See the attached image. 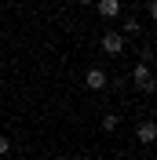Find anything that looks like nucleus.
<instances>
[{
  "label": "nucleus",
  "mask_w": 157,
  "mask_h": 160,
  "mask_svg": "<svg viewBox=\"0 0 157 160\" xmlns=\"http://www.w3.org/2000/svg\"><path fill=\"white\" fill-rule=\"evenodd\" d=\"M132 84H135L143 95H150V91L157 88V80H154V73H150V66H146V62H139L135 69H132Z\"/></svg>",
  "instance_id": "f257e3e1"
},
{
  "label": "nucleus",
  "mask_w": 157,
  "mask_h": 160,
  "mask_svg": "<svg viewBox=\"0 0 157 160\" xmlns=\"http://www.w3.org/2000/svg\"><path fill=\"white\" fill-rule=\"evenodd\" d=\"M102 51H106V55H121V51H124V37H121V33H106V37H102Z\"/></svg>",
  "instance_id": "f03ea898"
},
{
  "label": "nucleus",
  "mask_w": 157,
  "mask_h": 160,
  "mask_svg": "<svg viewBox=\"0 0 157 160\" xmlns=\"http://www.w3.org/2000/svg\"><path fill=\"white\" fill-rule=\"evenodd\" d=\"M95 11L102 15V18H117V15H121V0H99Z\"/></svg>",
  "instance_id": "7ed1b4c3"
},
{
  "label": "nucleus",
  "mask_w": 157,
  "mask_h": 160,
  "mask_svg": "<svg viewBox=\"0 0 157 160\" xmlns=\"http://www.w3.org/2000/svg\"><path fill=\"white\" fill-rule=\"evenodd\" d=\"M84 84H88L91 91H102V88H106V69H88Z\"/></svg>",
  "instance_id": "20e7f679"
},
{
  "label": "nucleus",
  "mask_w": 157,
  "mask_h": 160,
  "mask_svg": "<svg viewBox=\"0 0 157 160\" xmlns=\"http://www.w3.org/2000/svg\"><path fill=\"white\" fill-rule=\"evenodd\" d=\"M135 135H139V142H143V146H150V142L157 138V128H154V124H150V120H143V124H139V131H135Z\"/></svg>",
  "instance_id": "39448f33"
},
{
  "label": "nucleus",
  "mask_w": 157,
  "mask_h": 160,
  "mask_svg": "<svg viewBox=\"0 0 157 160\" xmlns=\"http://www.w3.org/2000/svg\"><path fill=\"white\" fill-rule=\"evenodd\" d=\"M117 128H121L117 113H106V117H102V131H106V135H110V131H117Z\"/></svg>",
  "instance_id": "423d86ee"
},
{
  "label": "nucleus",
  "mask_w": 157,
  "mask_h": 160,
  "mask_svg": "<svg viewBox=\"0 0 157 160\" xmlns=\"http://www.w3.org/2000/svg\"><path fill=\"white\" fill-rule=\"evenodd\" d=\"M128 33H139V18H135V15H128L124 26H121V37H128Z\"/></svg>",
  "instance_id": "0eeeda50"
},
{
  "label": "nucleus",
  "mask_w": 157,
  "mask_h": 160,
  "mask_svg": "<svg viewBox=\"0 0 157 160\" xmlns=\"http://www.w3.org/2000/svg\"><path fill=\"white\" fill-rule=\"evenodd\" d=\"M8 149H11V142L4 138V135H0V157H8Z\"/></svg>",
  "instance_id": "6e6552de"
},
{
  "label": "nucleus",
  "mask_w": 157,
  "mask_h": 160,
  "mask_svg": "<svg viewBox=\"0 0 157 160\" xmlns=\"http://www.w3.org/2000/svg\"><path fill=\"white\" fill-rule=\"evenodd\" d=\"M77 4H95V0H77Z\"/></svg>",
  "instance_id": "1a4fd4ad"
},
{
  "label": "nucleus",
  "mask_w": 157,
  "mask_h": 160,
  "mask_svg": "<svg viewBox=\"0 0 157 160\" xmlns=\"http://www.w3.org/2000/svg\"><path fill=\"white\" fill-rule=\"evenodd\" d=\"M80 160H91V157H80Z\"/></svg>",
  "instance_id": "9d476101"
}]
</instances>
